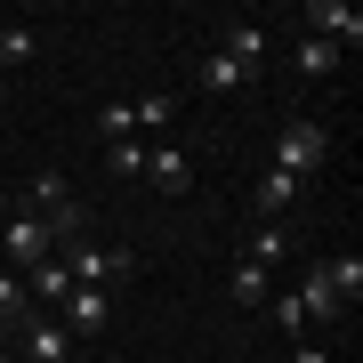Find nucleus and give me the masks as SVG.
Returning <instances> with one entry per match:
<instances>
[{
	"label": "nucleus",
	"mask_w": 363,
	"mask_h": 363,
	"mask_svg": "<svg viewBox=\"0 0 363 363\" xmlns=\"http://www.w3.org/2000/svg\"><path fill=\"white\" fill-rule=\"evenodd\" d=\"M355 298H363V259H323V267H307V283H298L307 323H339Z\"/></svg>",
	"instance_id": "obj_1"
},
{
	"label": "nucleus",
	"mask_w": 363,
	"mask_h": 363,
	"mask_svg": "<svg viewBox=\"0 0 363 363\" xmlns=\"http://www.w3.org/2000/svg\"><path fill=\"white\" fill-rule=\"evenodd\" d=\"M323 154H331L323 121H283V130H274V169H283V178H307Z\"/></svg>",
	"instance_id": "obj_2"
},
{
	"label": "nucleus",
	"mask_w": 363,
	"mask_h": 363,
	"mask_svg": "<svg viewBox=\"0 0 363 363\" xmlns=\"http://www.w3.org/2000/svg\"><path fill=\"white\" fill-rule=\"evenodd\" d=\"M57 267H65L73 283H97V291H105L113 274H130V250H97L89 234H81V242H65V250H57Z\"/></svg>",
	"instance_id": "obj_3"
},
{
	"label": "nucleus",
	"mask_w": 363,
	"mask_h": 363,
	"mask_svg": "<svg viewBox=\"0 0 363 363\" xmlns=\"http://www.w3.org/2000/svg\"><path fill=\"white\" fill-rule=\"evenodd\" d=\"M57 323H65L73 339H97L105 323H113V298H105L97 283H73V291H65V315H57Z\"/></svg>",
	"instance_id": "obj_4"
},
{
	"label": "nucleus",
	"mask_w": 363,
	"mask_h": 363,
	"mask_svg": "<svg viewBox=\"0 0 363 363\" xmlns=\"http://www.w3.org/2000/svg\"><path fill=\"white\" fill-rule=\"evenodd\" d=\"M307 33H315V40H331L339 57L363 49V16H355V9H339V0H315V9H307Z\"/></svg>",
	"instance_id": "obj_5"
},
{
	"label": "nucleus",
	"mask_w": 363,
	"mask_h": 363,
	"mask_svg": "<svg viewBox=\"0 0 363 363\" xmlns=\"http://www.w3.org/2000/svg\"><path fill=\"white\" fill-rule=\"evenodd\" d=\"M0 250H9V267H40V259H49V226H40L33 218V210H16V218H9V234H0Z\"/></svg>",
	"instance_id": "obj_6"
},
{
	"label": "nucleus",
	"mask_w": 363,
	"mask_h": 363,
	"mask_svg": "<svg viewBox=\"0 0 363 363\" xmlns=\"http://www.w3.org/2000/svg\"><path fill=\"white\" fill-rule=\"evenodd\" d=\"M16 331H25V355L33 363H65L73 355V331L57 323V315H33V323H16Z\"/></svg>",
	"instance_id": "obj_7"
},
{
	"label": "nucleus",
	"mask_w": 363,
	"mask_h": 363,
	"mask_svg": "<svg viewBox=\"0 0 363 363\" xmlns=\"http://www.w3.org/2000/svg\"><path fill=\"white\" fill-rule=\"evenodd\" d=\"M145 178H154L162 194H186V186H194V162L169 154V145H154V154H145Z\"/></svg>",
	"instance_id": "obj_8"
},
{
	"label": "nucleus",
	"mask_w": 363,
	"mask_h": 363,
	"mask_svg": "<svg viewBox=\"0 0 363 363\" xmlns=\"http://www.w3.org/2000/svg\"><path fill=\"white\" fill-rule=\"evenodd\" d=\"M226 57L259 81V65H267V33H259V25H226Z\"/></svg>",
	"instance_id": "obj_9"
},
{
	"label": "nucleus",
	"mask_w": 363,
	"mask_h": 363,
	"mask_svg": "<svg viewBox=\"0 0 363 363\" xmlns=\"http://www.w3.org/2000/svg\"><path fill=\"white\" fill-rule=\"evenodd\" d=\"M267 291H274V274H267V267H250V259L226 274V298H234V307H267Z\"/></svg>",
	"instance_id": "obj_10"
},
{
	"label": "nucleus",
	"mask_w": 363,
	"mask_h": 363,
	"mask_svg": "<svg viewBox=\"0 0 363 363\" xmlns=\"http://www.w3.org/2000/svg\"><path fill=\"white\" fill-rule=\"evenodd\" d=\"M40 226H49V250H65V242H81V234H89V210H81V202H57Z\"/></svg>",
	"instance_id": "obj_11"
},
{
	"label": "nucleus",
	"mask_w": 363,
	"mask_h": 363,
	"mask_svg": "<svg viewBox=\"0 0 363 363\" xmlns=\"http://www.w3.org/2000/svg\"><path fill=\"white\" fill-rule=\"evenodd\" d=\"M25 291H33V298H49V307H65V291H73V274L57 267V250H49V259H40V267L25 274Z\"/></svg>",
	"instance_id": "obj_12"
},
{
	"label": "nucleus",
	"mask_w": 363,
	"mask_h": 363,
	"mask_svg": "<svg viewBox=\"0 0 363 363\" xmlns=\"http://www.w3.org/2000/svg\"><path fill=\"white\" fill-rule=\"evenodd\" d=\"M202 89H218V97H226V89H250V73L234 65L226 49H210V57H202Z\"/></svg>",
	"instance_id": "obj_13"
},
{
	"label": "nucleus",
	"mask_w": 363,
	"mask_h": 363,
	"mask_svg": "<svg viewBox=\"0 0 363 363\" xmlns=\"http://www.w3.org/2000/svg\"><path fill=\"white\" fill-rule=\"evenodd\" d=\"M298 73H307V81H331V73H339V49L307 33V40H298Z\"/></svg>",
	"instance_id": "obj_14"
},
{
	"label": "nucleus",
	"mask_w": 363,
	"mask_h": 363,
	"mask_svg": "<svg viewBox=\"0 0 363 363\" xmlns=\"http://www.w3.org/2000/svg\"><path fill=\"white\" fill-rule=\"evenodd\" d=\"M97 138H105V145H130V138H138V113H130V105L113 97V105L97 113Z\"/></svg>",
	"instance_id": "obj_15"
},
{
	"label": "nucleus",
	"mask_w": 363,
	"mask_h": 363,
	"mask_svg": "<svg viewBox=\"0 0 363 363\" xmlns=\"http://www.w3.org/2000/svg\"><path fill=\"white\" fill-rule=\"evenodd\" d=\"M145 154H154L145 138H130V145H105V169H113V178H145Z\"/></svg>",
	"instance_id": "obj_16"
},
{
	"label": "nucleus",
	"mask_w": 363,
	"mask_h": 363,
	"mask_svg": "<svg viewBox=\"0 0 363 363\" xmlns=\"http://www.w3.org/2000/svg\"><path fill=\"white\" fill-rule=\"evenodd\" d=\"M267 307H274V323H283L291 339H307L315 323H307V307H298V291H267Z\"/></svg>",
	"instance_id": "obj_17"
},
{
	"label": "nucleus",
	"mask_w": 363,
	"mask_h": 363,
	"mask_svg": "<svg viewBox=\"0 0 363 363\" xmlns=\"http://www.w3.org/2000/svg\"><path fill=\"white\" fill-rule=\"evenodd\" d=\"M298 186H307V178H283V169H267V178H259V210H291V202H298Z\"/></svg>",
	"instance_id": "obj_18"
},
{
	"label": "nucleus",
	"mask_w": 363,
	"mask_h": 363,
	"mask_svg": "<svg viewBox=\"0 0 363 363\" xmlns=\"http://www.w3.org/2000/svg\"><path fill=\"white\" fill-rule=\"evenodd\" d=\"M242 259L274 274V267H283V226H259V234H250V250H242Z\"/></svg>",
	"instance_id": "obj_19"
},
{
	"label": "nucleus",
	"mask_w": 363,
	"mask_h": 363,
	"mask_svg": "<svg viewBox=\"0 0 363 363\" xmlns=\"http://www.w3.org/2000/svg\"><path fill=\"white\" fill-rule=\"evenodd\" d=\"M16 323H25V283L0 267V331H16Z\"/></svg>",
	"instance_id": "obj_20"
},
{
	"label": "nucleus",
	"mask_w": 363,
	"mask_h": 363,
	"mask_svg": "<svg viewBox=\"0 0 363 363\" xmlns=\"http://www.w3.org/2000/svg\"><path fill=\"white\" fill-rule=\"evenodd\" d=\"M130 113H138V130H162V121L178 113V97H169V89H154V97H138Z\"/></svg>",
	"instance_id": "obj_21"
},
{
	"label": "nucleus",
	"mask_w": 363,
	"mask_h": 363,
	"mask_svg": "<svg viewBox=\"0 0 363 363\" xmlns=\"http://www.w3.org/2000/svg\"><path fill=\"white\" fill-rule=\"evenodd\" d=\"M33 57V33L25 25H0V65H25Z\"/></svg>",
	"instance_id": "obj_22"
},
{
	"label": "nucleus",
	"mask_w": 363,
	"mask_h": 363,
	"mask_svg": "<svg viewBox=\"0 0 363 363\" xmlns=\"http://www.w3.org/2000/svg\"><path fill=\"white\" fill-rule=\"evenodd\" d=\"M57 202H73L65 178H57V169H49V178H33V210H57Z\"/></svg>",
	"instance_id": "obj_23"
},
{
	"label": "nucleus",
	"mask_w": 363,
	"mask_h": 363,
	"mask_svg": "<svg viewBox=\"0 0 363 363\" xmlns=\"http://www.w3.org/2000/svg\"><path fill=\"white\" fill-rule=\"evenodd\" d=\"M0 130H9V97H0Z\"/></svg>",
	"instance_id": "obj_24"
},
{
	"label": "nucleus",
	"mask_w": 363,
	"mask_h": 363,
	"mask_svg": "<svg viewBox=\"0 0 363 363\" xmlns=\"http://www.w3.org/2000/svg\"><path fill=\"white\" fill-rule=\"evenodd\" d=\"M0 363H9V347H0Z\"/></svg>",
	"instance_id": "obj_25"
}]
</instances>
